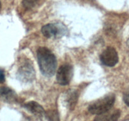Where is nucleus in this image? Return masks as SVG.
Instances as JSON below:
<instances>
[{
    "instance_id": "20e7f679",
    "label": "nucleus",
    "mask_w": 129,
    "mask_h": 121,
    "mask_svg": "<svg viewBox=\"0 0 129 121\" xmlns=\"http://www.w3.org/2000/svg\"><path fill=\"white\" fill-rule=\"evenodd\" d=\"M101 61L108 67L115 66L118 62V55L117 50L112 47H107L100 55Z\"/></svg>"
},
{
    "instance_id": "0eeeda50",
    "label": "nucleus",
    "mask_w": 129,
    "mask_h": 121,
    "mask_svg": "<svg viewBox=\"0 0 129 121\" xmlns=\"http://www.w3.org/2000/svg\"><path fill=\"white\" fill-rule=\"evenodd\" d=\"M33 68L32 66L30 64H24L21 66L18 70L19 76L21 78L22 80L24 81H31L32 80L34 77L35 76V71Z\"/></svg>"
},
{
    "instance_id": "4468645a",
    "label": "nucleus",
    "mask_w": 129,
    "mask_h": 121,
    "mask_svg": "<svg viewBox=\"0 0 129 121\" xmlns=\"http://www.w3.org/2000/svg\"><path fill=\"white\" fill-rule=\"evenodd\" d=\"M5 80V74H4L3 71L0 69V83H3Z\"/></svg>"
},
{
    "instance_id": "f03ea898",
    "label": "nucleus",
    "mask_w": 129,
    "mask_h": 121,
    "mask_svg": "<svg viewBox=\"0 0 129 121\" xmlns=\"http://www.w3.org/2000/svg\"><path fill=\"white\" fill-rule=\"evenodd\" d=\"M115 102L114 94H110L95 101L88 107V111L94 115H99L110 110Z\"/></svg>"
},
{
    "instance_id": "f8f14e48",
    "label": "nucleus",
    "mask_w": 129,
    "mask_h": 121,
    "mask_svg": "<svg viewBox=\"0 0 129 121\" xmlns=\"http://www.w3.org/2000/svg\"><path fill=\"white\" fill-rule=\"evenodd\" d=\"M39 0H22V5L26 10H31L35 7Z\"/></svg>"
},
{
    "instance_id": "f257e3e1",
    "label": "nucleus",
    "mask_w": 129,
    "mask_h": 121,
    "mask_svg": "<svg viewBox=\"0 0 129 121\" xmlns=\"http://www.w3.org/2000/svg\"><path fill=\"white\" fill-rule=\"evenodd\" d=\"M37 59L42 73L45 76H52L55 73L57 65L54 54L49 49L42 47L37 50Z\"/></svg>"
},
{
    "instance_id": "39448f33",
    "label": "nucleus",
    "mask_w": 129,
    "mask_h": 121,
    "mask_svg": "<svg viewBox=\"0 0 129 121\" xmlns=\"http://www.w3.org/2000/svg\"><path fill=\"white\" fill-rule=\"evenodd\" d=\"M42 33L47 38H56L62 36L64 32V28L57 24L49 23L42 28Z\"/></svg>"
},
{
    "instance_id": "423d86ee",
    "label": "nucleus",
    "mask_w": 129,
    "mask_h": 121,
    "mask_svg": "<svg viewBox=\"0 0 129 121\" xmlns=\"http://www.w3.org/2000/svg\"><path fill=\"white\" fill-rule=\"evenodd\" d=\"M120 110L118 109L110 110L102 114L97 115L94 121H117L120 116Z\"/></svg>"
},
{
    "instance_id": "9b49d317",
    "label": "nucleus",
    "mask_w": 129,
    "mask_h": 121,
    "mask_svg": "<svg viewBox=\"0 0 129 121\" xmlns=\"http://www.w3.org/2000/svg\"><path fill=\"white\" fill-rule=\"evenodd\" d=\"M45 117L49 121H59V114L56 110H49L45 113Z\"/></svg>"
},
{
    "instance_id": "dca6fc26",
    "label": "nucleus",
    "mask_w": 129,
    "mask_h": 121,
    "mask_svg": "<svg viewBox=\"0 0 129 121\" xmlns=\"http://www.w3.org/2000/svg\"><path fill=\"white\" fill-rule=\"evenodd\" d=\"M0 8H1V3H0Z\"/></svg>"
},
{
    "instance_id": "1a4fd4ad",
    "label": "nucleus",
    "mask_w": 129,
    "mask_h": 121,
    "mask_svg": "<svg viewBox=\"0 0 129 121\" xmlns=\"http://www.w3.org/2000/svg\"><path fill=\"white\" fill-rule=\"evenodd\" d=\"M24 107L29 112L38 117H42L45 115V112L43 107L35 101H31L25 103L24 105Z\"/></svg>"
},
{
    "instance_id": "6e6552de",
    "label": "nucleus",
    "mask_w": 129,
    "mask_h": 121,
    "mask_svg": "<svg viewBox=\"0 0 129 121\" xmlns=\"http://www.w3.org/2000/svg\"><path fill=\"white\" fill-rule=\"evenodd\" d=\"M0 97L8 103H15L18 100V97L15 92L5 86L0 88Z\"/></svg>"
},
{
    "instance_id": "9d476101",
    "label": "nucleus",
    "mask_w": 129,
    "mask_h": 121,
    "mask_svg": "<svg viewBox=\"0 0 129 121\" xmlns=\"http://www.w3.org/2000/svg\"><path fill=\"white\" fill-rule=\"evenodd\" d=\"M78 92L74 90H69L67 93L66 101L68 103V106L71 110H73L75 107L76 104L78 102Z\"/></svg>"
},
{
    "instance_id": "ddd939ff",
    "label": "nucleus",
    "mask_w": 129,
    "mask_h": 121,
    "mask_svg": "<svg viewBox=\"0 0 129 121\" xmlns=\"http://www.w3.org/2000/svg\"><path fill=\"white\" fill-rule=\"evenodd\" d=\"M123 101H124L125 103L129 107V89L123 95Z\"/></svg>"
},
{
    "instance_id": "7ed1b4c3",
    "label": "nucleus",
    "mask_w": 129,
    "mask_h": 121,
    "mask_svg": "<svg viewBox=\"0 0 129 121\" xmlns=\"http://www.w3.org/2000/svg\"><path fill=\"white\" fill-rule=\"evenodd\" d=\"M73 75V68L69 64L62 65L57 73V81L61 85H66L70 83Z\"/></svg>"
},
{
    "instance_id": "2eb2a0df",
    "label": "nucleus",
    "mask_w": 129,
    "mask_h": 121,
    "mask_svg": "<svg viewBox=\"0 0 129 121\" xmlns=\"http://www.w3.org/2000/svg\"><path fill=\"white\" fill-rule=\"evenodd\" d=\"M127 45H128V46L129 47V39H128V40H127Z\"/></svg>"
}]
</instances>
